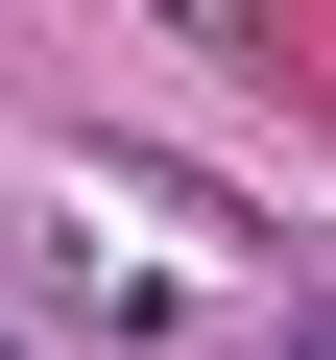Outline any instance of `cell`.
<instances>
[{
    "instance_id": "cell-1",
    "label": "cell",
    "mask_w": 336,
    "mask_h": 360,
    "mask_svg": "<svg viewBox=\"0 0 336 360\" xmlns=\"http://www.w3.org/2000/svg\"><path fill=\"white\" fill-rule=\"evenodd\" d=\"M25 240H49V288H96V312H120V336H144V360H193V336H217V288H193V264H168V240H120V217H96V193H49V217H25Z\"/></svg>"
},
{
    "instance_id": "cell-2",
    "label": "cell",
    "mask_w": 336,
    "mask_h": 360,
    "mask_svg": "<svg viewBox=\"0 0 336 360\" xmlns=\"http://www.w3.org/2000/svg\"><path fill=\"white\" fill-rule=\"evenodd\" d=\"M264 360H336V312H288V336H264Z\"/></svg>"
},
{
    "instance_id": "cell-3",
    "label": "cell",
    "mask_w": 336,
    "mask_h": 360,
    "mask_svg": "<svg viewBox=\"0 0 336 360\" xmlns=\"http://www.w3.org/2000/svg\"><path fill=\"white\" fill-rule=\"evenodd\" d=\"M0 360H49V336H25V312H0Z\"/></svg>"
}]
</instances>
